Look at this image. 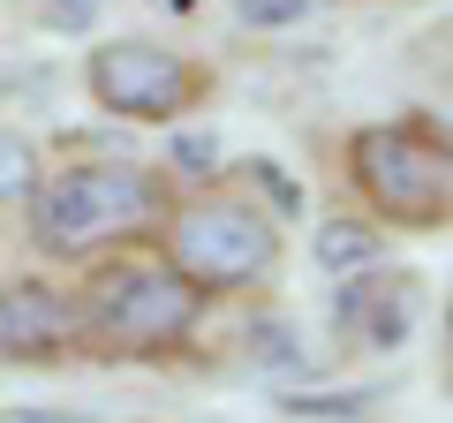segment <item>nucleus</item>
<instances>
[{
	"mask_svg": "<svg viewBox=\"0 0 453 423\" xmlns=\"http://www.w3.org/2000/svg\"><path fill=\"white\" fill-rule=\"evenodd\" d=\"M68 295H76V326H83V363H129V371L189 363L211 318V303L151 242L76 265Z\"/></svg>",
	"mask_w": 453,
	"mask_h": 423,
	"instance_id": "1",
	"label": "nucleus"
},
{
	"mask_svg": "<svg viewBox=\"0 0 453 423\" xmlns=\"http://www.w3.org/2000/svg\"><path fill=\"white\" fill-rule=\"evenodd\" d=\"M174 181L166 166H144V159H61L38 174V189L23 196V242H31L38 265H76L106 258V250H136L166 227L174 212Z\"/></svg>",
	"mask_w": 453,
	"mask_h": 423,
	"instance_id": "2",
	"label": "nucleus"
},
{
	"mask_svg": "<svg viewBox=\"0 0 453 423\" xmlns=\"http://www.w3.org/2000/svg\"><path fill=\"white\" fill-rule=\"evenodd\" d=\"M348 204L386 235H453V121L446 114H386L340 136Z\"/></svg>",
	"mask_w": 453,
	"mask_h": 423,
	"instance_id": "3",
	"label": "nucleus"
},
{
	"mask_svg": "<svg viewBox=\"0 0 453 423\" xmlns=\"http://www.w3.org/2000/svg\"><path fill=\"white\" fill-rule=\"evenodd\" d=\"M166 265L189 280L204 303H265L288 273V227L265 204H250L234 181L211 189H181L166 227L151 235Z\"/></svg>",
	"mask_w": 453,
	"mask_h": 423,
	"instance_id": "4",
	"label": "nucleus"
},
{
	"mask_svg": "<svg viewBox=\"0 0 453 423\" xmlns=\"http://www.w3.org/2000/svg\"><path fill=\"white\" fill-rule=\"evenodd\" d=\"M83 98L129 129H181L219 98V68L166 38H98L83 53Z\"/></svg>",
	"mask_w": 453,
	"mask_h": 423,
	"instance_id": "5",
	"label": "nucleus"
},
{
	"mask_svg": "<svg viewBox=\"0 0 453 423\" xmlns=\"http://www.w3.org/2000/svg\"><path fill=\"white\" fill-rule=\"evenodd\" d=\"M0 363L8 371H83L76 295L53 273L0 280Z\"/></svg>",
	"mask_w": 453,
	"mask_h": 423,
	"instance_id": "6",
	"label": "nucleus"
},
{
	"mask_svg": "<svg viewBox=\"0 0 453 423\" xmlns=\"http://www.w3.org/2000/svg\"><path fill=\"white\" fill-rule=\"evenodd\" d=\"M333 341L348 348V356H393V348L416 333L423 318V280L408 273V265H363V273L333 280Z\"/></svg>",
	"mask_w": 453,
	"mask_h": 423,
	"instance_id": "7",
	"label": "nucleus"
},
{
	"mask_svg": "<svg viewBox=\"0 0 453 423\" xmlns=\"http://www.w3.org/2000/svg\"><path fill=\"white\" fill-rule=\"evenodd\" d=\"M378 258H386V227H371L356 204L325 212L318 235H310V265H318L325 280H348V273H363V265H378Z\"/></svg>",
	"mask_w": 453,
	"mask_h": 423,
	"instance_id": "8",
	"label": "nucleus"
},
{
	"mask_svg": "<svg viewBox=\"0 0 453 423\" xmlns=\"http://www.w3.org/2000/svg\"><path fill=\"white\" fill-rule=\"evenodd\" d=\"M219 181H234V189L250 196V204H265L280 219V227H288L295 212H303V189H295V174L280 159H265V151H242V159H226V174Z\"/></svg>",
	"mask_w": 453,
	"mask_h": 423,
	"instance_id": "9",
	"label": "nucleus"
},
{
	"mask_svg": "<svg viewBox=\"0 0 453 423\" xmlns=\"http://www.w3.org/2000/svg\"><path fill=\"white\" fill-rule=\"evenodd\" d=\"M166 181H174V189H211V181L226 174V144L211 129H189V121H181L174 136H166Z\"/></svg>",
	"mask_w": 453,
	"mask_h": 423,
	"instance_id": "10",
	"label": "nucleus"
},
{
	"mask_svg": "<svg viewBox=\"0 0 453 423\" xmlns=\"http://www.w3.org/2000/svg\"><path fill=\"white\" fill-rule=\"evenodd\" d=\"M38 174H46V151L16 121H0V212H23V196L38 189Z\"/></svg>",
	"mask_w": 453,
	"mask_h": 423,
	"instance_id": "11",
	"label": "nucleus"
},
{
	"mask_svg": "<svg viewBox=\"0 0 453 423\" xmlns=\"http://www.w3.org/2000/svg\"><path fill=\"white\" fill-rule=\"evenodd\" d=\"M318 0H234V16L250 23V31H288V23H303Z\"/></svg>",
	"mask_w": 453,
	"mask_h": 423,
	"instance_id": "12",
	"label": "nucleus"
},
{
	"mask_svg": "<svg viewBox=\"0 0 453 423\" xmlns=\"http://www.w3.org/2000/svg\"><path fill=\"white\" fill-rule=\"evenodd\" d=\"M38 23H46V31H91V23H98V0H46Z\"/></svg>",
	"mask_w": 453,
	"mask_h": 423,
	"instance_id": "13",
	"label": "nucleus"
},
{
	"mask_svg": "<svg viewBox=\"0 0 453 423\" xmlns=\"http://www.w3.org/2000/svg\"><path fill=\"white\" fill-rule=\"evenodd\" d=\"M446 378H453V295H446Z\"/></svg>",
	"mask_w": 453,
	"mask_h": 423,
	"instance_id": "14",
	"label": "nucleus"
},
{
	"mask_svg": "<svg viewBox=\"0 0 453 423\" xmlns=\"http://www.w3.org/2000/svg\"><path fill=\"white\" fill-rule=\"evenodd\" d=\"M16 423H76V416H16Z\"/></svg>",
	"mask_w": 453,
	"mask_h": 423,
	"instance_id": "15",
	"label": "nucleus"
}]
</instances>
